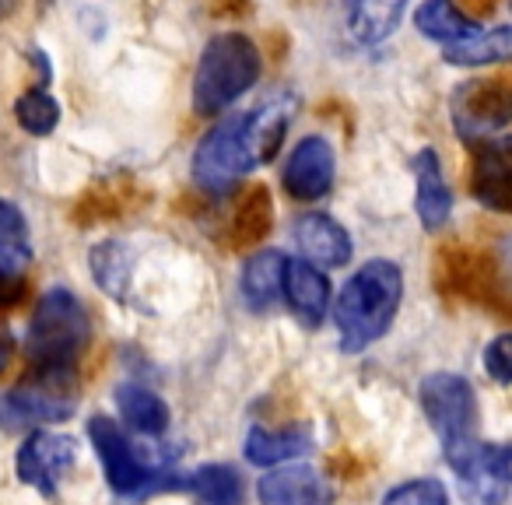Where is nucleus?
<instances>
[{
  "label": "nucleus",
  "mask_w": 512,
  "mask_h": 505,
  "mask_svg": "<svg viewBox=\"0 0 512 505\" xmlns=\"http://www.w3.org/2000/svg\"><path fill=\"white\" fill-rule=\"evenodd\" d=\"M288 127L285 106L221 116L193 151V183L204 193H228L256 165L271 162Z\"/></svg>",
  "instance_id": "nucleus-1"
},
{
  "label": "nucleus",
  "mask_w": 512,
  "mask_h": 505,
  "mask_svg": "<svg viewBox=\"0 0 512 505\" xmlns=\"http://www.w3.org/2000/svg\"><path fill=\"white\" fill-rule=\"evenodd\" d=\"M400 302H404V274L393 260H369L362 271L351 274L334 306L341 348L365 351L376 344L397 320Z\"/></svg>",
  "instance_id": "nucleus-2"
},
{
  "label": "nucleus",
  "mask_w": 512,
  "mask_h": 505,
  "mask_svg": "<svg viewBox=\"0 0 512 505\" xmlns=\"http://www.w3.org/2000/svg\"><path fill=\"white\" fill-rule=\"evenodd\" d=\"M92 320L85 302L67 288H53L39 299L25 330V358L36 372H74L85 355Z\"/></svg>",
  "instance_id": "nucleus-3"
},
{
  "label": "nucleus",
  "mask_w": 512,
  "mask_h": 505,
  "mask_svg": "<svg viewBox=\"0 0 512 505\" xmlns=\"http://www.w3.org/2000/svg\"><path fill=\"white\" fill-rule=\"evenodd\" d=\"M260 78V50L242 32H218L200 53L197 74H193V109L200 116H218L246 95Z\"/></svg>",
  "instance_id": "nucleus-4"
},
{
  "label": "nucleus",
  "mask_w": 512,
  "mask_h": 505,
  "mask_svg": "<svg viewBox=\"0 0 512 505\" xmlns=\"http://www.w3.org/2000/svg\"><path fill=\"white\" fill-rule=\"evenodd\" d=\"M88 439H92L95 456L102 460L106 481L116 495L134 498V495H148V491H155V488H179V484H186V481H176V474H165V470L144 463L141 456H137L134 442L127 439V432H123L116 421L102 418V414H95V418L88 421Z\"/></svg>",
  "instance_id": "nucleus-5"
},
{
  "label": "nucleus",
  "mask_w": 512,
  "mask_h": 505,
  "mask_svg": "<svg viewBox=\"0 0 512 505\" xmlns=\"http://www.w3.org/2000/svg\"><path fill=\"white\" fill-rule=\"evenodd\" d=\"M421 411H425L432 432L439 435L442 449H456L463 442L477 439V393L470 386L467 376H456V372H432V376L421 379Z\"/></svg>",
  "instance_id": "nucleus-6"
},
{
  "label": "nucleus",
  "mask_w": 512,
  "mask_h": 505,
  "mask_svg": "<svg viewBox=\"0 0 512 505\" xmlns=\"http://www.w3.org/2000/svg\"><path fill=\"white\" fill-rule=\"evenodd\" d=\"M74 414L71 372H36L32 383L0 393V428L22 432L46 421H64Z\"/></svg>",
  "instance_id": "nucleus-7"
},
{
  "label": "nucleus",
  "mask_w": 512,
  "mask_h": 505,
  "mask_svg": "<svg viewBox=\"0 0 512 505\" xmlns=\"http://www.w3.org/2000/svg\"><path fill=\"white\" fill-rule=\"evenodd\" d=\"M449 109L456 134L467 144H481L512 123V88L495 78H470L453 92Z\"/></svg>",
  "instance_id": "nucleus-8"
},
{
  "label": "nucleus",
  "mask_w": 512,
  "mask_h": 505,
  "mask_svg": "<svg viewBox=\"0 0 512 505\" xmlns=\"http://www.w3.org/2000/svg\"><path fill=\"white\" fill-rule=\"evenodd\" d=\"M446 453L449 470L456 474L460 495L467 505H505L509 495V474L502 467V446H488V442L474 439L463 442L456 449H442Z\"/></svg>",
  "instance_id": "nucleus-9"
},
{
  "label": "nucleus",
  "mask_w": 512,
  "mask_h": 505,
  "mask_svg": "<svg viewBox=\"0 0 512 505\" xmlns=\"http://www.w3.org/2000/svg\"><path fill=\"white\" fill-rule=\"evenodd\" d=\"M74 460H78V442L71 435L39 428L22 442V449L15 456V470L22 484L43 491V495H53L60 488V481H64V474L74 467Z\"/></svg>",
  "instance_id": "nucleus-10"
},
{
  "label": "nucleus",
  "mask_w": 512,
  "mask_h": 505,
  "mask_svg": "<svg viewBox=\"0 0 512 505\" xmlns=\"http://www.w3.org/2000/svg\"><path fill=\"white\" fill-rule=\"evenodd\" d=\"M334 176H337V158L330 148L327 137L313 134L302 137L295 144V151L285 158V169H281V186L292 200H323L334 190Z\"/></svg>",
  "instance_id": "nucleus-11"
},
{
  "label": "nucleus",
  "mask_w": 512,
  "mask_h": 505,
  "mask_svg": "<svg viewBox=\"0 0 512 505\" xmlns=\"http://www.w3.org/2000/svg\"><path fill=\"white\" fill-rule=\"evenodd\" d=\"M470 193L477 204L512 214V137H488L474 144Z\"/></svg>",
  "instance_id": "nucleus-12"
},
{
  "label": "nucleus",
  "mask_w": 512,
  "mask_h": 505,
  "mask_svg": "<svg viewBox=\"0 0 512 505\" xmlns=\"http://www.w3.org/2000/svg\"><path fill=\"white\" fill-rule=\"evenodd\" d=\"M260 505H334V484L313 467H278L256 484Z\"/></svg>",
  "instance_id": "nucleus-13"
},
{
  "label": "nucleus",
  "mask_w": 512,
  "mask_h": 505,
  "mask_svg": "<svg viewBox=\"0 0 512 505\" xmlns=\"http://www.w3.org/2000/svg\"><path fill=\"white\" fill-rule=\"evenodd\" d=\"M285 302L306 327H320L330 309V281L313 260H288L285 264Z\"/></svg>",
  "instance_id": "nucleus-14"
},
{
  "label": "nucleus",
  "mask_w": 512,
  "mask_h": 505,
  "mask_svg": "<svg viewBox=\"0 0 512 505\" xmlns=\"http://www.w3.org/2000/svg\"><path fill=\"white\" fill-rule=\"evenodd\" d=\"M295 246L316 267H344L351 260V235L330 214H306L295 221Z\"/></svg>",
  "instance_id": "nucleus-15"
},
{
  "label": "nucleus",
  "mask_w": 512,
  "mask_h": 505,
  "mask_svg": "<svg viewBox=\"0 0 512 505\" xmlns=\"http://www.w3.org/2000/svg\"><path fill=\"white\" fill-rule=\"evenodd\" d=\"M414 211L428 232L442 228L453 214V193H449L439 155L432 148L418 151V158H414Z\"/></svg>",
  "instance_id": "nucleus-16"
},
{
  "label": "nucleus",
  "mask_w": 512,
  "mask_h": 505,
  "mask_svg": "<svg viewBox=\"0 0 512 505\" xmlns=\"http://www.w3.org/2000/svg\"><path fill=\"white\" fill-rule=\"evenodd\" d=\"M313 446V432L309 425H288L281 432H271V428H249L246 442H242V453H246L249 463L256 467H281L285 460H295V456L309 453Z\"/></svg>",
  "instance_id": "nucleus-17"
},
{
  "label": "nucleus",
  "mask_w": 512,
  "mask_h": 505,
  "mask_svg": "<svg viewBox=\"0 0 512 505\" xmlns=\"http://www.w3.org/2000/svg\"><path fill=\"white\" fill-rule=\"evenodd\" d=\"M285 264L288 257L278 249H264L242 267V299L256 313H267L285 295Z\"/></svg>",
  "instance_id": "nucleus-18"
},
{
  "label": "nucleus",
  "mask_w": 512,
  "mask_h": 505,
  "mask_svg": "<svg viewBox=\"0 0 512 505\" xmlns=\"http://www.w3.org/2000/svg\"><path fill=\"white\" fill-rule=\"evenodd\" d=\"M414 25H418V32L425 39H435V43H446V46L463 43V39L481 32L474 18L463 15L453 0H425L418 8V15H414Z\"/></svg>",
  "instance_id": "nucleus-19"
},
{
  "label": "nucleus",
  "mask_w": 512,
  "mask_h": 505,
  "mask_svg": "<svg viewBox=\"0 0 512 505\" xmlns=\"http://www.w3.org/2000/svg\"><path fill=\"white\" fill-rule=\"evenodd\" d=\"M116 407H120L123 421L137 435H162L169 428V407H165V400L158 393L144 390V386L123 383L116 390Z\"/></svg>",
  "instance_id": "nucleus-20"
},
{
  "label": "nucleus",
  "mask_w": 512,
  "mask_h": 505,
  "mask_svg": "<svg viewBox=\"0 0 512 505\" xmlns=\"http://www.w3.org/2000/svg\"><path fill=\"white\" fill-rule=\"evenodd\" d=\"M404 0H351L348 25L358 43H379L400 25Z\"/></svg>",
  "instance_id": "nucleus-21"
},
{
  "label": "nucleus",
  "mask_w": 512,
  "mask_h": 505,
  "mask_svg": "<svg viewBox=\"0 0 512 505\" xmlns=\"http://www.w3.org/2000/svg\"><path fill=\"white\" fill-rule=\"evenodd\" d=\"M186 488L200 498L204 505H242L246 484L228 463H204L186 477Z\"/></svg>",
  "instance_id": "nucleus-22"
},
{
  "label": "nucleus",
  "mask_w": 512,
  "mask_h": 505,
  "mask_svg": "<svg viewBox=\"0 0 512 505\" xmlns=\"http://www.w3.org/2000/svg\"><path fill=\"white\" fill-rule=\"evenodd\" d=\"M509 57H512V25L477 32V36L463 39V43L446 46V64H456V67L498 64V60H509Z\"/></svg>",
  "instance_id": "nucleus-23"
},
{
  "label": "nucleus",
  "mask_w": 512,
  "mask_h": 505,
  "mask_svg": "<svg viewBox=\"0 0 512 505\" xmlns=\"http://www.w3.org/2000/svg\"><path fill=\"white\" fill-rule=\"evenodd\" d=\"M92 274L102 292H109L113 299H127L130 249L123 246V242H99V246L92 249Z\"/></svg>",
  "instance_id": "nucleus-24"
},
{
  "label": "nucleus",
  "mask_w": 512,
  "mask_h": 505,
  "mask_svg": "<svg viewBox=\"0 0 512 505\" xmlns=\"http://www.w3.org/2000/svg\"><path fill=\"white\" fill-rule=\"evenodd\" d=\"M15 116H18V123H22V130H29V134H36V137H46V134H53L60 123V102L53 99L46 88H32V92H25L22 99L15 102Z\"/></svg>",
  "instance_id": "nucleus-25"
},
{
  "label": "nucleus",
  "mask_w": 512,
  "mask_h": 505,
  "mask_svg": "<svg viewBox=\"0 0 512 505\" xmlns=\"http://www.w3.org/2000/svg\"><path fill=\"white\" fill-rule=\"evenodd\" d=\"M232 228H235V246H253L260 235H267V228H271V200H267V190H253L239 200Z\"/></svg>",
  "instance_id": "nucleus-26"
},
{
  "label": "nucleus",
  "mask_w": 512,
  "mask_h": 505,
  "mask_svg": "<svg viewBox=\"0 0 512 505\" xmlns=\"http://www.w3.org/2000/svg\"><path fill=\"white\" fill-rule=\"evenodd\" d=\"M25 274H29V249L0 242V306L22 299Z\"/></svg>",
  "instance_id": "nucleus-27"
},
{
  "label": "nucleus",
  "mask_w": 512,
  "mask_h": 505,
  "mask_svg": "<svg viewBox=\"0 0 512 505\" xmlns=\"http://www.w3.org/2000/svg\"><path fill=\"white\" fill-rule=\"evenodd\" d=\"M383 505H449V491L435 477H414L404 481L383 498Z\"/></svg>",
  "instance_id": "nucleus-28"
},
{
  "label": "nucleus",
  "mask_w": 512,
  "mask_h": 505,
  "mask_svg": "<svg viewBox=\"0 0 512 505\" xmlns=\"http://www.w3.org/2000/svg\"><path fill=\"white\" fill-rule=\"evenodd\" d=\"M484 372H488L498 386H512V334H498L495 341L484 348Z\"/></svg>",
  "instance_id": "nucleus-29"
},
{
  "label": "nucleus",
  "mask_w": 512,
  "mask_h": 505,
  "mask_svg": "<svg viewBox=\"0 0 512 505\" xmlns=\"http://www.w3.org/2000/svg\"><path fill=\"white\" fill-rule=\"evenodd\" d=\"M25 235H29V228H25V214L18 211L15 204H8V200H0V242L25 246Z\"/></svg>",
  "instance_id": "nucleus-30"
},
{
  "label": "nucleus",
  "mask_w": 512,
  "mask_h": 505,
  "mask_svg": "<svg viewBox=\"0 0 512 505\" xmlns=\"http://www.w3.org/2000/svg\"><path fill=\"white\" fill-rule=\"evenodd\" d=\"M15 358V334L8 330V323H0V372L8 369Z\"/></svg>",
  "instance_id": "nucleus-31"
},
{
  "label": "nucleus",
  "mask_w": 512,
  "mask_h": 505,
  "mask_svg": "<svg viewBox=\"0 0 512 505\" xmlns=\"http://www.w3.org/2000/svg\"><path fill=\"white\" fill-rule=\"evenodd\" d=\"M502 467H505V474H509V484H512V442H509V446H502Z\"/></svg>",
  "instance_id": "nucleus-32"
},
{
  "label": "nucleus",
  "mask_w": 512,
  "mask_h": 505,
  "mask_svg": "<svg viewBox=\"0 0 512 505\" xmlns=\"http://www.w3.org/2000/svg\"><path fill=\"white\" fill-rule=\"evenodd\" d=\"M11 8H15V0H0V15H8Z\"/></svg>",
  "instance_id": "nucleus-33"
},
{
  "label": "nucleus",
  "mask_w": 512,
  "mask_h": 505,
  "mask_svg": "<svg viewBox=\"0 0 512 505\" xmlns=\"http://www.w3.org/2000/svg\"><path fill=\"white\" fill-rule=\"evenodd\" d=\"M505 249H509V260H512V239H509V242H505Z\"/></svg>",
  "instance_id": "nucleus-34"
},
{
  "label": "nucleus",
  "mask_w": 512,
  "mask_h": 505,
  "mask_svg": "<svg viewBox=\"0 0 512 505\" xmlns=\"http://www.w3.org/2000/svg\"><path fill=\"white\" fill-rule=\"evenodd\" d=\"M46 4H50V0H46Z\"/></svg>",
  "instance_id": "nucleus-35"
}]
</instances>
